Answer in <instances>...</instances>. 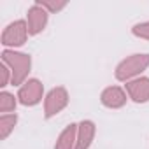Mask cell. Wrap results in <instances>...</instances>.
<instances>
[{
  "label": "cell",
  "mask_w": 149,
  "mask_h": 149,
  "mask_svg": "<svg viewBox=\"0 0 149 149\" xmlns=\"http://www.w3.org/2000/svg\"><path fill=\"white\" fill-rule=\"evenodd\" d=\"M130 91L135 100H146L149 97V81H137L130 84Z\"/></svg>",
  "instance_id": "277c9868"
},
{
  "label": "cell",
  "mask_w": 149,
  "mask_h": 149,
  "mask_svg": "<svg viewBox=\"0 0 149 149\" xmlns=\"http://www.w3.org/2000/svg\"><path fill=\"white\" fill-rule=\"evenodd\" d=\"M30 26H32V32H37V30H40L42 28V25H44V21H46V16H44V13H40L39 9H33L32 11V14H30Z\"/></svg>",
  "instance_id": "5b68a950"
},
{
  "label": "cell",
  "mask_w": 149,
  "mask_h": 149,
  "mask_svg": "<svg viewBox=\"0 0 149 149\" xmlns=\"http://www.w3.org/2000/svg\"><path fill=\"white\" fill-rule=\"evenodd\" d=\"M25 25L19 21L16 25H11L7 32L4 33V44H21L25 40Z\"/></svg>",
  "instance_id": "7a4b0ae2"
},
{
  "label": "cell",
  "mask_w": 149,
  "mask_h": 149,
  "mask_svg": "<svg viewBox=\"0 0 149 149\" xmlns=\"http://www.w3.org/2000/svg\"><path fill=\"white\" fill-rule=\"evenodd\" d=\"M16 121V118L14 116H4L2 118V137H6L7 133H9V130H11V126H9V123H14Z\"/></svg>",
  "instance_id": "52a82bcc"
},
{
  "label": "cell",
  "mask_w": 149,
  "mask_h": 149,
  "mask_svg": "<svg viewBox=\"0 0 149 149\" xmlns=\"http://www.w3.org/2000/svg\"><path fill=\"white\" fill-rule=\"evenodd\" d=\"M149 61L147 56H137V58H132L128 61H125L121 67H119V72H118V76L119 77H125V76H132V74L139 72L142 67H146Z\"/></svg>",
  "instance_id": "6da1fadb"
},
{
  "label": "cell",
  "mask_w": 149,
  "mask_h": 149,
  "mask_svg": "<svg viewBox=\"0 0 149 149\" xmlns=\"http://www.w3.org/2000/svg\"><path fill=\"white\" fill-rule=\"evenodd\" d=\"M11 107H14V98H13L11 95L4 93V95H2V111H7V109H11Z\"/></svg>",
  "instance_id": "ba28073f"
},
{
  "label": "cell",
  "mask_w": 149,
  "mask_h": 149,
  "mask_svg": "<svg viewBox=\"0 0 149 149\" xmlns=\"http://www.w3.org/2000/svg\"><path fill=\"white\" fill-rule=\"evenodd\" d=\"M19 97H21L23 104H35V102L39 100V97H40V86H39V83H37V81L28 83V84L21 90Z\"/></svg>",
  "instance_id": "3957f363"
},
{
  "label": "cell",
  "mask_w": 149,
  "mask_h": 149,
  "mask_svg": "<svg viewBox=\"0 0 149 149\" xmlns=\"http://www.w3.org/2000/svg\"><path fill=\"white\" fill-rule=\"evenodd\" d=\"M123 100H125V97L119 93V90H109L104 95V102L109 104V105H121Z\"/></svg>",
  "instance_id": "8992f818"
}]
</instances>
